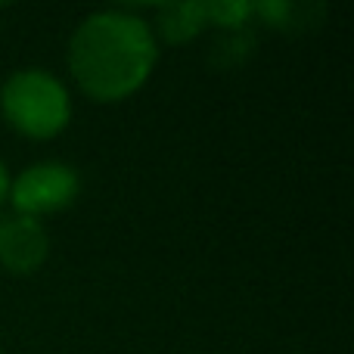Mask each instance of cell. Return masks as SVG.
I'll list each match as a JSON object with an SVG mask.
<instances>
[{"mask_svg": "<svg viewBox=\"0 0 354 354\" xmlns=\"http://www.w3.org/2000/svg\"><path fill=\"white\" fill-rule=\"evenodd\" d=\"M156 59L153 28L124 10L93 12L68 41V72L97 103H118L140 91Z\"/></svg>", "mask_w": 354, "mask_h": 354, "instance_id": "cell-1", "label": "cell"}, {"mask_svg": "<svg viewBox=\"0 0 354 354\" xmlns=\"http://www.w3.org/2000/svg\"><path fill=\"white\" fill-rule=\"evenodd\" d=\"M0 112L19 134L50 140L66 131L72 103L56 75L44 68H19L0 87Z\"/></svg>", "mask_w": 354, "mask_h": 354, "instance_id": "cell-2", "label": "cell"}, {"mask_svg": "<svg viewBox=\"0 0 354 354\" xmlns=\"http://www.w3.org/2000/svg\"><path fill=\"white\" fill-rule=\"evenodd\" d=\"M81 189V177L66 162H37L25 168L16 180L10 183V202L19 214L41 218V214L62 212L75 202Z\"/></svg>", "mask_w": 354, "mask_h": 354, "instance_id": "cell-3", "label": "cell"}, {"mask_svg": "<svg viewBox=\"0 0 354 354\" xmlns=\"http://www.w3.org/2000/svg\"><path fill=\"white\" fill-rule=\"evenodd\" d=\"M50 236L44 224L28 214L0 218V268L16 277H28L47 261Z\"/></svg>", "mask_w": 354, "mask_h": 354, "instance_id": "cell-4", "label": "cell"}, {"mask_svg": "<svg viewBox=\"0 0 354 354\" xmlns=\"http://www.w3.org/2000/svg\"><path fill=\"white\" fill-rule=\"evenodd\" d=\"M205 22V3H168L159 10V31L168 44L193 41Z\"/></svg>", "mask_w": 354, "mask_h": 354, "instance_id": "cell-5", "label": "cell"}, {"mask_svg": "<svg viewBox=\"0 0 354 354\" xmlns=\"http://www.w3.org/2000/svg\"><path fill=\"white\" fill-rule=\"evenodd\" d=\"M255 47V41H252V35H245V31H233L230 37H224V41L214 44L212 50V62L221 68L227 66H236L239 59H245L249 56V50Z\"/></svg>", "mask_w": 354, "mask_h": 354, "instance_id": "cell-6", "label": "cell"}, {"mask_svg": "<svg viewBox=\"0 0 354 354\" xmlns=\"http://www.w3.org/2000/svg\"><path fill=\"white\" fill-rule=\"evenodd\" d=\"M252 16V3H230V0H221V3H205V19L221 28L239 31L245 25V19Z\"/></svg>", "mask_w": 354, "mask_h": 354, "instance_id": "cell-7", "label": "cell"}, {"mask_svg": "<svg viewBox=\"0 0 354 354\" xmlns=\"http://www.w3.org/2000/svg\"><path fill=\"white\" fill-rule=\"evenodd\" d=\"M6 189H10V177H6V165L0 162V202L6 199Z\"/></svg>", "mask_w": 354, "mask_h": 354, "instance_id": "cell-8", "label": "cell"}]
</instances>
